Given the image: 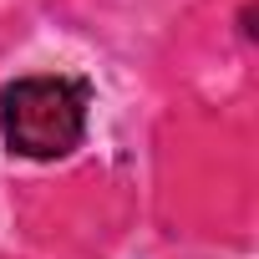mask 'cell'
Listing matches in <instances>:
<instances>
[{"mask_svg": "<svg viewBox=\"0 0 259 259\" xmlns=\"http://www.w3.org/2000/svg\"><path fill=\"white\" fill-rule=\"evenodd\" d=\"M6 148L36 163L66 158L87 133V87L71 76H21L0 92Z\"/></svg>", "mask_w": 259, "mask_h": 259, "instance_id": "1", "label": "cell"}]
</instances>
